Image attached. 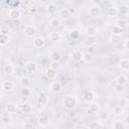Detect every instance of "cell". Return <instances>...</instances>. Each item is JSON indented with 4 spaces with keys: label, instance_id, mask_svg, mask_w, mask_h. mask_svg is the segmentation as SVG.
<instances>
[{
    "label": "cell",
    "instance_id": "14",
    "mask_svg": "<svg viewBox=\"0 0 129 129\" xmlns=\"http://www.w3.org/2000/svg\"><path fill=\"white\" fill-rule=\"evenodd\" d=\"M86 34L90 37H95L98 34V28L94 25H88L86 27Z\"/></svg>",
    "mask_w": 129,
    "mask_h": 129
},
{
    "label": "cell",
    "instance_id": "42",
    "mask_svg": "<svg viewBox=\"0 0 129 129\" xmlns=\"http://www.w3.org/2000/svg\"><path fill=\"white\" fill-rule=\"evenodd\" d=\"M119 106H121V107H123V106H127V100L121 98V101H120V103H119Z\"/></svg>",
    "mask_w": 129,
    "mask_h": 129
},
{
    "label": "cell",
    "instance_id": "35",
    "mask_svg": "<svg viewBox=\"0 0 129 129\" xmlns=\"http://www.w3.org/2000/svg\"><path fill=\"white\" fill-rule=\"evenodd\" d=\"M112 129H125V124L122 121H115L112 124Z\"/></svg>",
    "mask_w": 129,
    "mask_h": 129
},
{
    "label": "cell",
    "instance_id": "27",
    "mask_svg": "<svg viewBox=\"0 0 129 129\" xmlns=\"http://www.w3.org/2000/svg\"><path fill=\"white\" fill-rule=\"evenodd\" d=\"M19 83L23 88H29L31 86V80L28 77H21Z\"/></svg>",
    "mask_w": 129,
    "mask_h": 129
},
{
    "label": "cell",
    "instance_id": "1",
    "mask_svg": "<svg viewBox=\"0 0 129 129\" xmlns=\"http://www.w3.org/2000/svg\"><path fill=\"white\" fill-rule=\"evenodd\" d=\"M62 105L64 107L66 110L68 111H72L74 110L77 105H78V99L75 96H66L63 101H62Z\"/></svg>",
    "mask_w": 129,
    "mask_h": 129
},
{
    "label": "cell",
    "instance_id": "25",
    "mask_svg": "<svg viewBox=\"0 0 129 129\" xmlns=\"http://www.w3.org/2000/svg\"><path fill=\"white\" fill-rule=\"evenodd\" d=\"M119 67L122 71L128 72L129 71V60H128V58H122L119 62Z\"/></svg>",
    "mask_w": 129,
    "mask_h": 129
},
{
    "label": "cell",
    "instance_id": "4",
    "mask_svg": "<svg viewBox=\"0 0 129 129\" xmlns=\"http://www.w3.org/2000/svg\"><path fill=\"white\" fill-rule=\"evenodd\" d=\"M83 98H84L85 102H87L88 104H90V103L96 102L97 94H96L94 91H92V90H88V91H86V92H85V94H84Z\"/></svg>",
    "mask_w": 129,
    "mask_h": 129
},
{
    "label": "cell",
    "instance_id": "18",
    "mask_svg": "<svg viewBox=\"0 0 129 129\" xmlns=\"http://www.w3.org/2000/svg\"><path fill=\"white\" fill-rule=\"evenodd\" d=\"M99 110H100V104L99 103L93 102V103H90L89 104V107H88V112L89 113L95 114V113L99 112Z\"/></svg>",
    "mask_w": 129,
    "mask_h": 129
},
{
    "label": "cell",
    "instance_id": "15",
    "mask_svg": "<svg viewBox=\"0 0 129 129\" xmlns=\"http://www.w3.org/2000/svg\"><path fill=\"white\" fill-rule=\"evenodd\" d=\"M61 33L58 31H51L49 33V40H51L52 42H57L61 40Z\"/></svg>",
    "mask_w": 129,
    "mask_h": 129
},
{
    "label": "cell",
    "instance_id": "30",
    "mask_svg": "<svg viewBox=\"0 0 129 129\" xmlns=\"http://www.w3.org/2000/svg\"><path fill=\"white\" fill-rule=\"evenodd\" d=\"M31 109H32L31 104L28 103V102H24V103H22L21 106H20V110H21L22 113H26V114H27V113H30Z\"/></svg>",
    "mask_w": 129,
    "mask_h": 129
},
{
    "label": "cell",
    "instance_id": "37",
    "mask_svg": "<svg viewBox=\"0 0 129 129\" xmlns=\"http://www.w3.org/2000/svg\"><path fill=\"white\" fill-rule=\"evenodd\" d=\"M83 60H85L86 62H91V61L93 60V55H92V53H90V52L84 53V57H83Z\"/></svg>",
    "mask_w": 129,
    "mask_h": 129
},
{
    "label": "cell",
    "instance_id": "20",
    "mask_svg": "<svg viewBox=\"0 0 129 129\" xmlns=\"http://www.w3.org/2000/svg\"><path fill=\"white\" fill-rule=\"evenodd\" d=\"M37 123H38V125L40 127H46V126H48V124H49V118H48V116H46V115L40 116L38 118V120H37Z\"/></svg>",
    "mask_w": 129,
    "mask_h": 129
},
{
    "label": "cell",
    "instance_id": "16",
    "mask_svg": "<svg viewBox=\"0 0 129 129\" xmlns=\"http://www.w3.org/2000/svg\"><path fill=\"white\" fill-rule=\"evenodd\" d=\"M45 77L48 79V80H54L56 77H57V71L55 70H52L50 68H47L45 70Z\"/></svg>",
    "mask_w": 129,
    "mask_h": 129
},
{
    "label": "cell",
    "instance_id": "3",
    "mask_svg": "<svg viewBox=\"0 0 129 129\" xmlns=\"http://www.w3.org/2000/svg\"><path fill=\"white\" fill-rule=\"evenodd\" d=\"M7 16H8V18L11 19V20H18V19L21 18L22 13H21L20 9H18V8H12V9H10V10L8 11Z\"/></svg>",
    "mask_w": 129,
    "mask_h": 129
},
{
    "label": "cell",
    "instance_id": "8",
    "mask_svg": "<svg viewBox=\"0 0 129 129\" xmlns=\"http://www.w3.org/2000/svg\"><path fill=\"white\" fill-rule=\"evenodd\" d=\"M45 39L42 36H35L32 40V44L35 48H42L45 46Z\"/></svg>",
    "mask_w": 129,
    "mask_h": 129
},
{
    "label": "cell",
    "instance_id": "22",
    "mask_svg": "<svg viewBox=\"0 0 129 129\" xmlns=\"http://www.w3.org/2000/svg\"><path fill=\"white\" fill-rule=\"evenodd\" d=\"M60 58H61V53L59 52V50H52L51 51V53H50V59H51V61H57V62H59V60H60Z\"/></svg>",
    "mask_w": 129,
    "mask_h": 129
},
{
    "label": "cell",
    "instance_id": "5",
    "mask_svg": "<svg viewBox=\"0 0 129 129\" xmlns=\"http://www.w3.org/2000/svg\"><path fill=\"white\" fill-rule=\"evenodd\" d=\"M101 7L97 4H94L92 5L90 8H89V15L93 18H98L101 16Z\"/></svg>",
    "mask_w": 129,
    "mask_h": 129
},
{
    "label": "cell",
    "instance_id": "12",
    "mask_svg": "<svg viewBox=\"0 0 129 129\" xmlns=\"http://www.w3.org/2000/svg\"><path fill=\"white\" fill-rule=\"evenodd\" d=\"M2 90L6 93H9V92H12L14 90V83L12 81H4L2 83Z\"/></svg>",
    "mask_w": 129,
    "mask_h": 129
},
{
    "label": "cell",
    "instance_id": "26",
    "mask_svg": "<svg viewBox=\"0 0 129 129\" xmlns=\"http://www.w3.org/2000/svg\"><path fill=\"white\" fill-rule=\"evenodd\" d=\"M116 84L118 85H123V86H126L128 84V79L125 75H119L117 78H116Z\"/></svg>",
    "mask_w": 129,
    "mask_h": 129
},
{
    "label": "cell",
    "instance_id": "43",
    "mask_svg": "<svg viewBox=\"0 0 129 129\" xmlns=\"http://www.w3.org/2000/svg\"><path fill=\"white\" fill-rule=\"evenodd\" d=\"M24 129H33V125L31 123H25Z\"/></svg>",
    "mask_w": 129,
    "mask_h": 129
},
{
    "label": "cell",
    "instance_id": "38",
    "mask_svg": "<svg viewBox=\"0 0 129 129\" xmlns=\"http://www.w3.org/2000/svg\"><path fill=\"white\" fill-rule=\"evenodd\" d=\"M59 67H60L59 62H57V61H51L50 64H49V68L52 69V70H55V71H57L59 69Z\"/></svg>",
    "mask_w": 129,
    "mask_h": 129
},
{
    "label": "cell",
    "instance_id": "19",
    "mask_svg": "<svg viewBox=\"0 0 129 129\" xmlns=\"http://www.w3.org/2000/svg\"><path fill=\"white\" fill-rule=\"evenodd\" d=\"M5 111L8 114H15L17 111V105L14 103H7L5 105Z\"/></svg>",
    "mask_w": 129,
    "mask_h": 129
},
{
    "label": "cell",
    "instance_id": "33",
    "mask_svg": "<svg viewBox=\"0 0 129 129\" xmlns=\"http://www.w3.org/2000/svg\"><path fill=\"white\" fill-rule=\"evenodd\" d=\"M109 118H110L109 113H108V112H106V111H103V112H101V113L99 114V121H100L101 123L108 121V120H109Z\"/></svg>",
    "mask_w": 129,
    "mask_h": 129
},
{
    "label": "cell",
    "instance_id": "17",
    "mask_svg": "<svg viewBox=\"0 0 129 129\" xmlns=\"http://www.w3.org/2000/svg\"><path fill=\"white\" fill-rule=\"evenodd\" d=\"M107 15L110 17V18H115L117 17L118 15V7L113 5V6H110L107 10Z\"/></svg>",
    "mask_w": 129,
    "mask_h": 129
},
{
    "label": "cell",
    "instance_id": "29",
    "mask_svg": "<svg viewBox=\"0 0 129 129\" xmlns=\"http://www.w3.org/2000/svg\"><path fill=\"white\" fill-rule=\"evenodd\" d=\"M102 127H103V124L97 120L91 121L88 125V129H102Z\"/></svg>",
    "mask_w": 129,
    "mask_h": 129
},
{
    "label": "cell",
    "instance_id": "7",
    "mask_svg": "<svg viewBox=\"0 0 129 129\" xmlns=\"http://www.w3.org/2000/svg\"><path fill=\"white\" fill-rule=\"evenodd\" d=\"M72 16V12L69 8H61L59 11H58V18L60 19V21H66V20H69Z\"/></svg>",
    "mask_w": 129,
    "mask_h": 129
},
{
    "label": "cell",
    "instance_id": "40",
    "mask_svg": "<svg viewBox=\"0 0 129 129\" xmlns=\"http://www.w3.org/2000/svg\"><path fill=\"white\" fill-rule=\"evenodd\" d=\"M8 31H9V29H8L7 26H5V25L1 26V28H0V32H1V33H3V34H7V35H8Z\"/></svg>",
    "mask_w": 129,
    "mask_h": 129
},
{
    "label": "cell",
    "instance_id": "47",
    "mask_svg": "<svg viewBox=\"0 0 129 129\" xmlns=\"http://www.w3.org/2000/svg\"><path fill=\"white\" fill-rule=\"evenodd\" d=\"M0 60H1V52H0Z\"/></svg>",
    "mask_w": 129,
    "mask_h": 129
},
{
    "label": "cell",
    "instance_id": "45",
    "mask_svg": "<svg viewBox=\"0 0 129 129\" xmlns=\"http://www.w3.org/2000/svg\"><path fill=\"white\" fill-rule=\"evenodd\" d=\"M1 91H3V90H2V83H0V92H1Z\"/></svg>",
    "mask_w": 129,
    "mask_h": 129
},
{
    "label": "cell",
    "instance_id": "46",
    "mask_svg": "<svg viewBox=\"0 0 129 129\" xmlns=\"http://www.w3.org/2000/svg\"><path fill=\"white\" fill-rule=\"evenodd\" d=\"M1 101H2V95L0 94V102H1Z\"/></svg>",
    "mask_w": 129,
    "mask_h": 129
},
{
    "label": "cell",
    "instance_id": "31",
    "mask_svg": "<svg viewBox=\"0 0 129 129\" xmlns=\"http://www.w3.org/2000/svg\"><path fill=\"white\" fill-rule=\"evenodd\" d=\"M10 38H9V35L7 34H3V33H0V46H5L8 44Z\"/></svg>",
    "mask_w": 129,
    "mask_h": 129
},
{
    "label": "cell",
    "instance_id": "44",
    "mask_svg": "<svg viewBox=\"0 0 129 129\" xmlns=\"http://www.w3.org/2000/svg\"><path fill=\"white\" fill-rule=\"evenodd\" d=\"M124 48H125V49L128 48V40H127V39H126L125 42H124Z\"/></svg>",
    "mask_w": 129,
    "mask_h": 129
},
{
    "label": "cell",
    "instance_id": "6",
    "mask_svg": "<svg viewBox=\"0 0 129 129\" xmlns=\"http://www.w3.org/2000/svg\"><path fill=\"white\" fill-rule=\"evenodd\" d=\"M49 90L53 94H58L62 91V85L58 81H53L49 84Z\"/></svg>",
    "mask_w": 129,
    "mask_h": 129
},
{
    "label": "cell",
    "instance_id": "39",
    "mask_svg": "<svg viewBox=\"0 0 129 129\" xmlns=\"http://www.w3.org/2000/svg\"><path fill=\"white\" fill-rule=\"evenodd\" d=\"M21 94H22L24 97H28V96L30 95V90H29V88H23Z\"/></svg>",
    "mask_w": 129,
    "mask_h": 129
},
{
    "label": "cell",
    "instance_id": "28",
    "mask_svg": "<svg viewBox=\"0 0 129 129\" xmlns=\"http://www.w3.org/2000/svg\"><path fill=\"white\" fill-rule=\"evenodd\" d=\"M113 115L116 116V117H121L124 115V108L117 105L113 108Z\"/></svg>",
    "mask_w": 129,
    "mask_h": 129
},
{
    "label": "cell",
    "instance_id": "23",
    "mask_svg": "<svg viewBox=\"0 0 129 129\" xmlns=\"http://www.w3.org/2000/svg\"><path fill=\"white\" fill-rule=\"evenodd\" d=\"M56 8H57V6H56V4L53 3V2H49V3H47L46 6H45V9H46V11H47L48 14H53V13H55Z\"/></svg>",
    "mask_w": 129,
    "mask_h": 129
},
{
    "label": "cell",
    "instance_id": "21",
    "mask_svg": "<svg viewBox=\"0 0 129 129\" xmlns=\"http://www.w3.org/2000/svg\"><path fill=\"white\" fill-rule=\"evenodd\" d=\"M36 102L42 106H45L47 103H48V97L45 95V94H39L37 99H36Z\"/></svg>",
    "mask_w": 129,
    "mask_h": 129
},
{
    "label": "cell",
    "instance_id": "9",
    "mask_svg": "<svg viewBox=\"0 0 129 129\" xmlns=\"http://www.w3.org/2000/svg\"><path fill=\"white\" fill-rule=\"evenodd\" d=\"M25 71L30 75L35 74L37 72V63L35 61H27L25 63Z\"/></svg>",
    "mask_w": 129,
    "mask_h": 129
},
{
    "label": "cell",
    "instance_id": "13",
    "mask_svg": "<svg viewBox=\"0 0 129 129\" xmlns=\"http://www.w3.org/2000/svg\"><path fill=\"white\" fill-rule=\"evenodd\" d=\"M3 73L5 75H7V76H12V75L15 74V67L12 63L8 62V63L4 64V67H3Z\"/></svg>",
    "mask_w": 129,
    "mask_h": 129
},
{
    "label": "cell",
    "instance_id": "24",
    "mask_svg": "<svg viewBox=\"0 0 129 129\" xmlns=\"http://www.w3.org/2000/svg\"><path fill=\"white\" fill-rule=\"evenodd\" d=\"M61 24V21L58 17H52L50 20H49V26L52 27V28H58Z\"/></svg>",
    "mask_w": 129,
    "mask_h": 129
},
{
    "label": "cell",
    "instance_id": "2",
    "mask_svg": "<svg viewBox=\"0 0 129 129\" xmlns=\"http://www.w3.org/2000/svg\"><path fill=\"white\" fill-rule=\"evenodd\" d=\"M23 34L26 38H32L36 34V28L33 25H26L23 28Z\"/></svg>",
    "mask_w": 129,
    "mask_h": 129
},
{
    "label": "cell",
    "instance_id": "48",
    "mask_svg": "<svg viewBox=\"0 0 129 129\" xmlns=\"http://www.w3.org/2000/svg\"><path fill=\"white\" fill-rule=\"evenodd\" d=\"M0 78H1V76H0Z\"/></svg>",
    "mask_w": 129,
    "mask_h": 129
},
{
    "label": "cell",
    "instance_id": "11",
    "mask_svg": "<svg viewBox=\"0 0 129 129\" xmlns=\"http://www.w3.org/2000/svg\"><path fill=\"white\" fill-rule=\"evenodd\" d=\"M111 32H112V35H115V36H119V37H120V36H122V35L124 34L125 29H124L123 26H120V25L116 24V25H114V26L112 27Z\"/></svg>",
    "mask_w": 129,
    "mask_h": 129
},
{
    "label": "cell",
    "instance_id": "41",
    "mask_svg": "<svg viewBox=\"0 0 129 129\" xmlns=\"http://www.w3.org/2000/svg\"><path fill=\"white\" fill-rule=\"evenodd\" d=\"M119 38H120L119 36H115V35H111V37H110V41H111V42H113V43H117V42L119 41V40H118Z\"/></svg>",
    "mask_w": 129,
    "mask_h": 129
},
{
    "label": "cell",
    "instance_id": "10",
    "mask_svg": "<svg viewBox=\"0 0 129 129\" xmlns=\"http://www.w3.org/2000/svg\"><path fill=\"white\" fill-rule=\"evenodd\" d=\"M83 57H84V52L80 49H77V50H74L71 54V58L76 61V62H80L83 60Z\"/></svg>",
    "mask_w": 129,
    "mask_h": 129
},
{
    "label": "cell",
    "instance_id": "32",
    "mask_svg": "<svg viewBox=\"0 0 129 129\" xmlns=\"http://www.w3.org/2000/svg\"><path fill=\"white\" fill-rule=\"evenodd\" d=\"M128 12H129V6L128 5L123 4L120 7H118V14H121V15L125 16V15L128 14Z\"/></svg>",
    "mask_w": 129,
    "mask_h": 129
},
{
    "label": "cell",
    "instance_id": "36",
    "mask_svg": "<svg viewBox=\"0 0 129 129\" xmlns=\"http://www.w3.org/2000/svg\"><path fill=\"white\" fill-rule=\"evenodd\" d=\"M1 122H2V124H4V125H8V124H10V122H11V118H10L7 114L2 115V116H1Z\"/></svg>",
    "mask_w": 129,
    "mask_h": 129
},
{
    "label": "cell",
    "instance_id": "34",
    "mask_svg": "<svg viewBox=\"0 0 129 129\" xmlns=\"http://www.w3.org/2000/svg\"><path fill=\"white\" fill-rule=\"evenodd\" d=\"M114 91H115V93H117V94H123L125 91H126V86H123V85H118V84H116L115 85V87H114Z\"/></svg>",
    "mask_w": 129,
    "mask_h": 129
}]
</instances>
